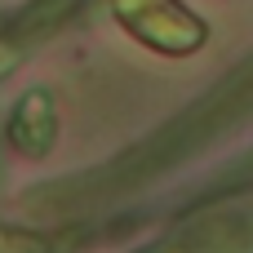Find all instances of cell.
<instances>
[{"instance_id":"cell-1","label":"cell","mask_w":253,"mask_h":253,"mask_svg":"<svg viewBox=\"0 0 253 253\" xmlns=\"http://www.w3.org/2000/svg\"><path fill=\"white\" fill-rule=\"evenodd\" d=\"M182 253H253V200L200 213L182 227Z\"/></svg>"},{"instance_id":"cell-2","label":"cell","mask_w":253,"mask_h":253,"mask_svg":"<svg viewBox=\"0 0 253 253\" xmlns=\"http://www.w3.org/2000/svg\"><path fill=\"white\" fill-rule=\"evenodd\" d=\"M9 142L22 156H44L53 147V98L44 89L22 93V102L9 116Z\"/></svg>"},{"instance_id":"cell-3","label":"cell","mask_w":253,"mask_h":253,"mask_svg":"<svg viewBox=\"0 0 253 253\" xmlns=\"http://www.w3.org/2000/svg\"><path fill=\"white\" fill-rule=\"evenodd\" d=\"M71 0H36L22 18H18V36H36V31H53L67 18Z\"/></svg>"},{"instance_id":"cell-4","label":"cell","mask_w":253,"mask_h":253,"mask_svg":"<svg viewBox=\"0 0 253 253\" xmlns=\"http://www.w3.org/2000/svg\"><path fill=\"white\" fill-rule=\"evenodd\" d=\"M13 62H18V44H9V40H0V76H4V71H9Z\"/></svg>"},{"instance_id":"cell-5","label":"cell","mask_w":253,"mask_h":253,"mask_svg":"<svg viewBox=\"0 0 253 253\" xmlns=\"http://www.w3.org/2000/svg\"><path fill=\"white\" fill-rule=\"evenodd\" d=\"M249 165H253V156H249Z\"/></svg>"}]
</instances>
